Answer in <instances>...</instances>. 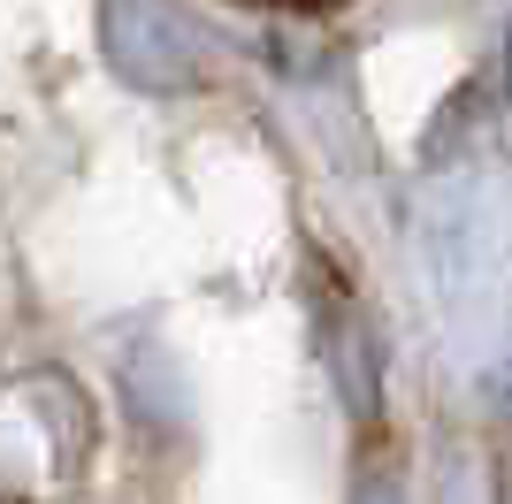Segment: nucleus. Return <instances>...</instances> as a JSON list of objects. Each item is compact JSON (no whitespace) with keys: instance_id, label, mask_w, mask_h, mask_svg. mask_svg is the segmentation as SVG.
Wrapping results in <instances>:
<instances>
[{"instance_id":"1","label":"nucleus","mask_w":512,"mask_h":504,"mask_svg":"<svg viewBox=\"0 0 512 504\" xmlns=\"http://www.w3.org/2000/svg\"><path fill=\"white\" fill-rule=\"evenodd\" d=\"M107 62L146 92L199 84V39L169 0H107Z\"/></svg>"}]
</instances>
